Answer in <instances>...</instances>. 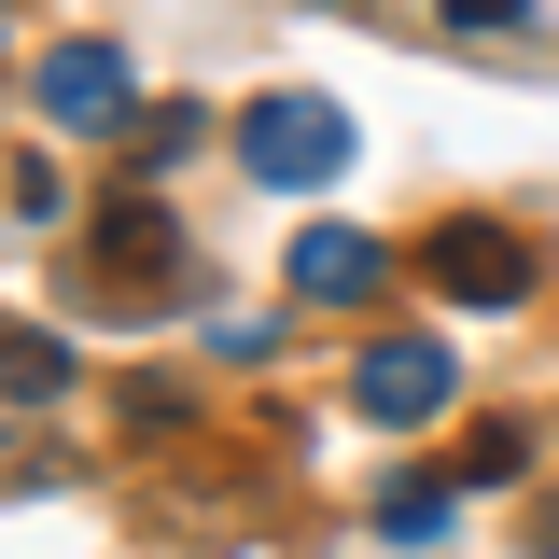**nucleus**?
Instances as JSON below:
<instances>
[{"instance_id":"8","label":"nucleus","mask_w":559,"mask_h":559,"mask_svg":"<svg viewBox=\"0 0 559 559\" xmlns=\"http://www.w3.org/2000/svg\"><path fill=\"white\" fill-rule=\"evenodd\" d=\"M98 252H112V266H127V280H154V266H168V252H182V224H168V210H154V197H127V210H112V224H98Z\"/></svg>"},{"instance_id":"10","label":"nucleus","mask_w":559,"mask_h":559,"mask_svg":"<svg viewBox=\"0 0 559 559\" xmlns=\"http://www.w3.org/2000/svg\"><path fill=\"white\" fill-rule=\"evenodd\" d=\"M532 0H448V28H518Z\"/></svg>"},{"instance_id":"9","label":"nucleus","mask_w":559,"mask_h":559,"mask_svg":"<svg viewBox=\"0 0 559 559\" xmlns=\"http://www.w3.org/2000/svg\"><path fill=\"white\" fill-rule=\"evenodd\" d=\"M518 462H532V433H518V419H489L476 448H462V476H518Z\"/></svg>"},{"instance_id":"2","label":"nucleus","mask_w":559,"mask_h":559,"mask_svg":"<svg viewBox=\"0 0 559 559\" xmlns=\"http://www.w3.org/2000/svg\"><path fill=\"white\" fill-rule=\"evenodd\" d=\"M28 98H43V127H57V140H112V127H140V70L112 57V43H57V57L28 70Z\"/></svg>"},{"instance_id":"1","label":"nucleus","mask_w":559,"mask_h":559,"mask_svg":"<svg viewBox=\"0 0 559 559\" xmlns=\"http://www.w3.org/2000/svg\"><path fill=\"white\" fill-rule=\"evenodd\" d=\"M238 154H252V182H280V197H322V182L349 168V112L322 98V84H280V98L238 112Z\"/></svg>"},{"instance_id":"5","label":"nucleus","mask_w":559,"mask_h":559,"mask_svg":"<svg viewBox=\"0 0 559 559\" xmlns=\"http://www.w3.org/2000/svg\"><path fill=\"white\" fill-rule=\"evenodd\" d=\"M378 280H392V252H378L364 224H308V238H294V294H322V308H364Z\"/></svg>"},{"instance_id":"7","label":"nucleus","mask_w":559,"mask_h":559,"mask_svg":"<svg viewBox=\"0 0 559 559\" xmlns=\"http://www.w3.org/2000/svg\"><path fill=\"white\" fill-rule=\"evenodd\" d=\"M0 392H14V406H57L70 392V336H28V322H14V336H0Z\"/></svg>"},{"instance_id":"3","label":"nucleus","mask_w":559,"mask_h":559,"mask_svg":"<svg viewBox=\"0 0 559 559\" xmlns=\"http://www.w3.org/2000/svg\"><path fill=\"white\" fill-rule=\"evenodd\" d=\"M419 280H433L448 308H518V294H532V238L462 210V224H433V238H419Z\"/></svg>"},{"instance_id":"6","label":"nucleus","mask_w":559,"mask_h":559,"mask_svg":"<svg viewBox=\"0 0 559 559\" xmlns=\"http://www.w3.org/2000/svg\"><path fill=\"white\" fill-rule=\"evenodd\" d=\"M448 518H462L448 476H392V489H378V532H392V546H448Z\"/></svg>"},{"instance_id":"4","label":"nucleus","mask_w":559,"mask_h":559,"mask_svg":"<svg viewBox=\"0 0 559 559\" xmlns=\"http://www.w3.org/2000/svg\"><path fill=\"white\" fill-rule=\"evenodd\" d=\"M448 392H462V378H448V349H433V336H378L364 364H349V406L378 419V433H419V419H448Z\"/></svg>"}]
</instances>
